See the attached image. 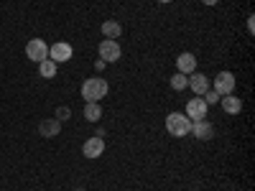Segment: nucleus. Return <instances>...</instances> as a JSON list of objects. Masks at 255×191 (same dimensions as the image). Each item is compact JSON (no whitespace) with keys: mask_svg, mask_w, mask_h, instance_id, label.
Masks as SVG:
<instances>
[{"mask_svg":"<svg viewBox=\"0 0 255 191\" xmlns=\"http://www.w3.org/2000/svg\"><path fill=\"white\" fill-rule=\"evenodd\" d=\"M108 90H110V84L105 82L102 77H90V79L82 82V97H84V102H100L102 97H108Z\"/></svg>","mask_w":255,"mask_h":191,"instance_id":"nucleus-1","label":"nucleus"},{"mask_svg":"<svg viewBox=\"0 0 255 191\" xmlns=\"http://www.w3.org/2000/svg\"><path fill=\"white\" fill-rule=\"evenodd\" d=\"M166 130L174 138H184L191 133V120L184 112H168L166 115Z\"/></svg>","mask_w":255,"mask_h":191,"instance_id":"nucleus-2","label":"nucleus"},{"mask_svg":"<svg viewBox=\"0 0 255 191\" xmlns=\"http://www.w3.org/2000/svg\"><path fill=\"white\" fill-rule=\"evenodd\" d=\"M26 56L36 64H41L44 59H49V44L44 38H31L28 44H26Z\"/></svg>","mask_w":255,"mask_h":191,"instance_id":"nucleus-3","label":"nucleus"},{"mask_svg":"<svg viewBox=\"0 0 255 191\" xmlns=\"http://www.w3.org/2000/svg\"><path fill=\"white\" fill-rule=\"evenodd\" d=\"M97 51H100V59H102L105 64H113V61H118V59L123 56L120 44H118V41H113V38H102Z\"/></svg>","mask_w":255,"mask_h":191,"instance_id":"nucleus-4","label":"nucleus"},{"mask_svg":"<svg viewBox=\"0 0 255 191\" xmlns=\"http://www.w3.org/2000/svg\"><path fill=\"white\" fill-rule=\"evenodd\" d=\"M212 90H215L220 97L232 95V92H235V74H232V72H220V74L215 77V84H212Z\"/></svg>","mask_w":255,"mask_h":191,"instance_id":"nucleus-5","label":"nucleus"},{"mask_svg":"<svg viewBox=\"0 0 255 191\" xmlns=\"http://www.w3.org/2000/svg\"><path fill=\"white\" fill-rule=\"evenodd\" d=\"M207 110H209V104L202 99V97H191L189 102H186V110H184V115L194 122V120H204L207 117Z\"/></svg>","mask_w":255,"mask_h":191,"instance_id":"nucleus-6","label":"nucleus"},{"mask_svg":"<svg viewBox=\"0 0 255 191\" xmlns=\"http://www.w3.org/2000/svg\"><path fill=\"white\" fill-rule=\"evenodd\" d=\"M82 153H84V158H92V161L100 158V156L105 153V140H102V135H92V138L84 140Z\"/></svg>","mask_w":255,"mask_h":191,"instance_id":"nucleus-7","label":"nucleus"},{"mask_svg":"<svg viewBox=\"0 0 255 191\" xmlns=\"http://www.w3.org/2000/svg\"><path fill=\"white\" fill-rule=\"evenodd\" d=\"M186 87L194 92L197 97H202V95L209 90V79H207L202 72H191V74H186Z\"/></svg>","mask_w":255,"mask_h":191,"instance_id":"nucleus-8","label":"nucleus"},{"mask_svg":"<svg viewBox=\"0 0 255 191\" xmlns=\"http://www.w3.org/2000/svg\"><path fill=\"white\" fill-rule=\"evenodd\" d=\"M72 46L69 44H64V41H59V44H54V46H49V59L54 61V64H64V61H69L72 59Z\"/></svg>","mask_w":255,"mask_h":191,"instance_id":"nucleus-9","label":"nucleus"},{"mask_svg":"<svg viewBox=\"0 0 255 191\" xmlns=\"http://www.w3.org/2000/svg\"><path fill=\"white\" fill-rule=\"evenodd\" d=\"M176 72L181 74H191V72H197V56L191 54V51H184L176 56Z\"/></svg>","mask_w":255,"mask_h":191,"instance_id":"nucleus-10","label":"nucleus"},{"mask_svg":"<svg viewBox=\"0 0 255 191\" xmlns=\"http://www.w3.org/2000/svg\"><path fill=\"white\" fill-rule=\"evenodd\" d=\"M191 133H194L199 140H209L212 135H215V127H212V122L204 117V120H194V122H191Z\"/></svg>","mask_w":255,"mask_h":191,"instance_id":"nucleus-11","label":"nucleus"},{"mask_svg":"<svg viewBox=\"0 0 255 191\" xmlns=\"http://www.w3.org/2000/svg\"><path fill=\"white\" fill-rule=\"evenodd\" d=\"M220 102H222V110L227 115H240V110H243V99L235 95H225V97H220Z\"/></svg>","mask_w":255,"mask_h":191,"instance_id":"nucleus-12","label":"nucleus"},{"mask_svg":"<svg viewBox=\"0 0 255 191\" xmlns=\"http://www.w3.org/2000/svg\"><path fill=\"white\" fill-rule=\"evenodd\" d=\"M59 130H61V122L56 117H49V120H44V122L38 125V133L44 135V138H56Z\"/></svg>","mask_w":255,"mask_h":191,"instance_id":"nucleus-13","label":"nucleus"},{"mask_svg":"<svg viewBox=\"0 0 255 191\" xmlns=\"http://www.w3.org/2000/svg\"><path fill=\"white\" fill-rule=\"evenodd\" d=\"M120 33H123V26L118 23V20H105V23H102V36H105V38L118 41Z\"/></svg>","mask_w":255,"mask_h":191,"instance_id":"nucleus-14","label":"nucleus"},{"mask_svg":"<svg viewBox=\"0 0 255 191\" xmlns=\"http://www.w3.org/2000/svg\"><path fill=\"white\" fill-rule=\"evenodd\" d=\"M84 117H87L90 122H97L102 117V107H100V102H87L84 104Z\"/></svg>","mask_w":255,"mask_h":191,"instance_id":"nucleus-15","label":"nucleus"},{"mask_svg":"<svg viewBox=\"0 0 255 191\" xmlns=\"http://www.w3.org/2000/svg\"><path fill=\"white\" fill-rule=\"evenodd\" d=\"M56 67H59V64H54L51 59H44L38 64V74L44 79H51V77H56Z\"/></svg>","mask_w":255,"mask_h":191,"instance_id":"nucleus-16","label":"nucleus"},{"mask_svg":"<svg viewBox=\"0 0 255 191\" xmlns=\"http://www.w3.org/2000/svg\"><path fill=\"white\" fill-rule=\"evenodd\" d=\"M171 90H176V92H181V90H186V74H181V72H176V74L171 77Z\"/></svg>","mask_w":255,"mask_h":191,"instance_id":"nucleus-17","label":"nucleus"},{"mask_svg":"<svg viewBox=\"0 0 255 191\" xmlns=\"http://www.w3.org/2000/svg\"><path fill=\"white\" fill-rule=\"evenodd\" d=\"M202 99H204L207 104H217V102H220V95H217L215 90H212V87H209V90H207V92L202 95Z\"/></svg>","mask_w":255,"mask_h":191,"instance_id":"nucleus-18","label":"nucleus"},{"mask_svg":"<svg viewBox=\"0 0 255 191\" xmlns=\"http://www.w3.org/2000/svg\"><path fill=\"white\" fill-rule=\"evenodd\" d=\"M69 115H72V110H69V107H59V110H56V120H59V122L69 120Z\"/></svg>","mask_w":255,"mask_h":191,"instance_id":"nucleus-19","label":"nucleus"},{"mask_svg":"<svg viewBox=\"0 0 255 191\" xmlns=\"http://www.w3.org/2000/svg\"><path fill=\"white\" fill-rule=\"evenodd\" d=\"M248 33H250V36L255 33V20H253V15L248 18Z\"/></svg>","mask_w":255,"mask_h":191,"instance_id":"nucleus-20","label":"nucleus"},{"mask_svg":"<svg viewBox=\"0 0 255 191\" xmlns=\"http://www.w3.org/2000/svg\"><path fill=\"white\" fill-rule=\"evenodd\" d=\"M105 67H108V64H105V61H102V59H97V61H95V69H97V72H102V69H105Z\"/></svg>","mask_w":255,"mask_h":191,"instance_id":"nucleus-21","label":"nucleus"},{"mask_svg":"<svg viewBox=\"0 0 255 191\" xmlns=\"http://www.w3.org/2000/svg\"><path fill=\"white\" fill-rule=\"evenodd\" d=\"M202 3H204V5H217L220 0H202Z\"/></svg>","mask_w":255,"mask_h":191,"instance_id":"nucleus-22","label":"nucleus"},{"mask_svg":"<svg viewBox=\"0 0 255 191\" xmlns=\"http://www.w3.org/2000/svg\"><path fill=\"white\" fill-rule=\"evenodd\" d=\"M158 3H171V0H158Z\"/></svg>","mask_w":255,"mask_h":191,"instance_id":"nucleus-23","label":"nucleus"}]
</instances>
